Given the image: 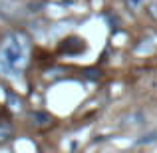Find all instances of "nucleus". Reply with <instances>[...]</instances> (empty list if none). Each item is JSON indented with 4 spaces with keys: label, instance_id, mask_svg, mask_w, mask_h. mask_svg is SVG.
Masks as SVG:
<instances>
[{
    "label": "nucleus",
    "instance_id": "nucleus-1",
    "mask_svg": "<svg viewBox=\"0 0 157 153\" xmlns=\"http://www.w3.org/2000/svg\"><path fill=\"white\" fill-rule=\"evenodd\" d=\"M30 42L22 32H8L0 42V74L4 76H20L28 64Z\"/></svg>",
    "mask_w": 157,
    "mask_h": 153
},
{
    "label": "nucleus",
    "instance_id": "nucleus-2",
    "mask_svg": "<svg viewBox=\"0 0 157 153\" xmlns=\"http://www.w3.org/2000/svg\"><path fill=\"white\" fill-rule=\"evenodd\" d=\"M62 50H64L66 54H76V52H82V50H84V44H82V40L72 38V40H68V42L62 46Z\"/></svg>",
    "mask_w": 157,
    "mask_h": 153
},
{
    "label": "nucleus",
    "instance_id": "nucleus-3",
    "mask_svg": "<svg viewBox=\"0 0 157 153\" xmlns=\"http://www.w3.org/2000/svg\"><path fill=\"white\" fill-rule=\"evenodd\" d=\"M155 141H157V127L151 129V131H147V133H143L141 137L135 141V145H151V143H155Z\"/></svg>",
    "mask_w": 157,
    "mask_h": 153
},
{
    "label": "nucleus",
    "instance_id": "nucleus-4",
    "mask_svg": "<svg viewBox=\"0 0 157 153\" xmlns=\"http://www.w3.org/2000/svg\"><path fill=\"white\" fill-rule=\"evenodd\" d=\"M30 119L32 123H36V125H48V123L52 121V117L48 113H42V111H32L30 113Z\"/></svg>",
    "mask_w": 157,
    "mask_h": 153
},
{
    "label": "nucleus",
    "instance_id": "nucleus-5",
    "mask_svg": "<svg viewBox=\"0 0 157 153\" xmlns=\"http://www.w3.org/2000/svg\"><path fill=\"white\" fill-rule=\"evenodd\" d=\"M145 121V113H141V111H135V113H129L125 117V125H141V123Z\"/></svg>",
    "mask_w": 157,
    "mask_h": 153
},
{
    "label": "nucleus",
    "instance_id": "nucleus-6",
    "mask_svg": "<svg viewBox=\"0 0 157 153\" xmlns=\"http://www.w3.org/2000/svg\"><path fill=\"white\" fill-rule=\"evenodd\" d=\"M12 137V127L8 123H0V141H8Z\"/></svg>",
    "mask_w": 157,
    "mask_h": 153
},
{
    "label": "nucleus",
    "instance_id": "nucleus-7",
    "mask_svg": "<svg viewBox=\"0 0 157 153\" xmlns=\"http://www.w3.org/2000/svg\"><path fill=\"white\" fill-rule=\"evenodd\" d=\"M147 0H125V6L129 8V10H133V12H137L139 8L143 6V4H145Z\"/></svg>",
    "mask_w": 157,
    "mask_h": 153
},
{
    "label": "nucleus",
    "instance_id": "nucleus-8",
    "mask_svg": "<svg viewBox=\"0 0 157 153\" xmlns=\"http://www.w3.org/2000/svg\"><path fill=\"white\" fill-rule=\"evenodd\" d=\"M88 78H100V72H96V70H88Z\"/></svg>",
    "mask_w": 157,
    "mask_h": 153
}]
</instances>
